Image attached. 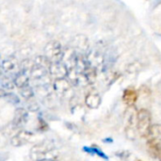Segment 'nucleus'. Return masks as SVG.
Returning a JSON list of instances; mask_svg holds the SVG:
<instances>
[{"label": "nucleus", "instance_id": "nucleus-1", "mask_svg": "<svg viewBox=\"0 0 161 161\" xmlns=\"http://www.w3.org/2000/svg\"><path fill=\"white\" fill-rule=\"evenodd\" d=\"M51 151V147L47 142H42L35 144L30 149L29 157L33 161H42L45 159V155L47 152Z\"/></svg>", "mask_w": 161, "mask_h": 161}, {"label": "nucleus", "instance_id": "nucleus-2", "mask_svg": "<svg viewBox=\"0 0 161 161\" xmlns=\"http://www.w3.org/2000/svg\"><path fill=\"white\" fill-rule=\"evenodd\" d=\"M43 52L44 56H46L50 60H57L58 58H60L62 55L61 45L57 41H50L45 44Z\"/></svg>", "mask_w": 161, "mask_h": 161}, {"label": "nucleus", "instance_id": "nucleus-3", "mask_svg": "<svg viewBox=\"0 0 161 161\" xmlns=\"http://www.w3.org/2000/svg\"><path fill=\"white\" fill-rule=\"evenodd\" d=\"M29 77H30V75L26 73V70H22L15 75L13 79L15 87L21 89L23 87L29 85Z\"/></svg>", "mask_w": 161, "mask_h": 161}, {"label": "nucleus", "instance_id": "nucleus-4", "mask_svg": "<svg viewBox=\"0 0 161 161\" xmlns=\"http://www.w3.org/2000/svg\"><path fill=\"white\" fill-rule=\"evenodd\" d=\"M29 75H30L31 78L36 79V80H41L42 78H43L45 76L46 71H45V68L34 64L29 71Z\"/></svg>", "mask_w": 161, "mask_h": 161}, {"label": "nucleus", "instance_id": "nucleus-5", "mask_svg": "<svg viewBox=\"0 0 161 161\" xmlns=\"http://www.w3.org/2000/svg\"><path fill=\"white\" fill-rule=\"evenodd\" d=\"M49 72L52 75H55V76H62L65 75V67L58 63V62H54V63H51L50 67H49Z\"/></svg>", "mask_w": 161, "mask_h": 161}, {"label": "nucleus", "instance_id": "nucleus-6", "mask_svg": "<svg viewBox=\"0 0 161 161\" xmlns=\"http://www.w3.org/2000/svg\"><path fill=\"white\" fill-rule=\"evenodd\" d=\"M17 62L12 58H8L1 62V69L5 72H12L17 68Z\"/></svg>", "mask_w": 161, "mask_h": 161}, {"label": "nucleus", "instance_id": "nucleus-7", "mask_svg": "<svg viewBox=\"0 0 161 161\" xmlns=\"http://www.w3.org/2000/svg\"><path fill=\"white\" fill-rule=\"evenodd\" d=\"M17 137L20 139V141L22 142L23 145L28 142H31L32 141H34V134L26 131V130H22L17 134Z\"/></svg>", "mask_w": 161, "mask_h": 161}, {"label": "nucleus", "instance_id": "nucleus-8", "mask_svg": "<svg viewBox=\"0 0 161 161\" xmlns=\"http://www.w3.org/2000/svg\"><path fill=\"white\" fill-rule=\"evenodd\" d=\"M83 150L85 152H87L88 154H91V155H96L98 156L99 158L105 159V160H108V157L107 156V154H105L104 151H102L101 149L97 148V147H84Z\"/></svg>", "mask_w": 161, "mask_h": 161}, {"label": "nucleus", "instance_id": "nucleus-9", "mask_svg": "<svg viewBox=\"0 0 161 161\" xmlns=\"http://www.w3.org/2000/svg\"><path fill=\"white\" fill-rule=\"evenodd\" d=\"M34 61V64L35 65H39V66H42L43 68H49L50 65H51V60L44 55H40V56H37L35 58V59L33 60Z\"/></svg>", "mask_w": 161, "mask_h": 161}, {"label": "nucleus", "instance_id": "nucleus-10", "mask_svg": "<svg viewBox=\"0 0 161 161\" xmlns=\"http://www.w3.org/2000/svg\"><path fill=\"white\" fill-rule=\"evenodd\" d=\"M20 93L22 95V97H24L25 99H31L34 96L35 92L29 85H27V86L20 89Z\"/></svg>", "mask_w": 161, "mask_h": 161}, {"label": "nucleus", "instance_id": "nucleus-11", "mask_svg": "<svg viewBox=\"0 0 161 161\" xmlns=\"http://www.w3.org/2000/svg\"><path fill=\"white\" fill-rule=\"evenodd\" d=\"M123 99H124L125 102L127 103V104H133V103H135L136 100H137V94H136L135 92L129 90V91H126V92H125V94H124V96H123Z\"/></svg>", "mask_w": 161, "mask_h": 161}, {"label": "nucleus", "instance_id": "nucleus-12", "mask_svg": "<svg viewBox=\"0 0 161 161\" xmlns=\"http://www.w3.org/2000/svg\"><path fill=\"white\" fill-rule=\"evenodd\" d=\"M0 84L2 85V87L4 89H7V90H12L15 87L14 81L13 80H9V79H4L2 82H0Z\"/></svg>", "mask_w": 161, "mask_h": 161}, {"label": "nucleus", "instance_id": "nucleus-13", "mask_svg": "<svg viewBox=\"0 0 161 161\" xmlns=\"http://www.w3.org/2000/svg\"><path fill=\"white\" fill-rule=\"evenodd\" d=\"M10 144H11L13 147H20V146L23 145L22 142H21L20 139L17 137V135H16L15 137H13V138L10 140Z\"/></svg>", "mask_w": 161, "mask_h": 161}, {"label": "nucleus", "instance_id": "nucleus-14", "mask_svg": "<svg viewBox=\"0 0 161 161\" xmlns=\"http://www.w3.org/2000/svg\"><path fill=\"white\" fill-rule=\"evenodd\" d=\"M28 109L30 111H37L39 109V106L37 104H31L29 107H28Z\"/></svg>", "mask_w": 161, "mask_h": 161}, {"label": "nucleus", "instance_id": "nucleus-15", "mask_svg": "<svg viewBox=\"0 0 161 161\" xmlns=\"http://www.w3.org/2000/svg\"><path fill=\"white\" fill-rule=\"evenodd\" d=\"M4 96H6V92L3 89H0V98H2Z\"/></svg>", "mask_w": 161, "mask_h": 161}, {"label": "nucleus", "instance_id": "nucleus-16", "mask_svg": "<svg viewBox=\"0 0 161 161\" xmlns=\"http://www.w3.org/2000/svg\"><path fill=\"white\" fill-rule=\"evenodd\" d=\"M0 69H1V63H0Z\"/></svg>", "mask_w": 161, "mask_h": 161}, {"label": "nucleus", "instance_id": "nucleus-17", "mask_svg": "<svg viewBox=\"0 0 161 161\" xmlns=\"http://www.w3.org/2000/svg\"><path fill=\"white\" fill-rule=\"evenodd\" d=\"M42 161H49V160H42Z\"/></svg>", "mask_w": 161, "mask_h": 161}, {"label": "nucleus", "instance_id": "nucleus-18", "mask_svg": "<svg viewBox=\"0 0 161 161\" xmlns=\"http://www.w3.org/2000/svg\"><path fill=\"white\" fill-rule=\"evenodd\" d=\"M0 58H1V53H0Z\"/></svg>", "mask_w": 161, "mask_h": 161}]
</instances>
